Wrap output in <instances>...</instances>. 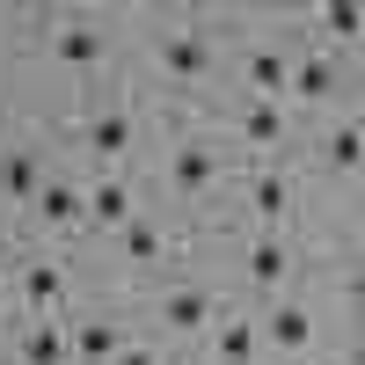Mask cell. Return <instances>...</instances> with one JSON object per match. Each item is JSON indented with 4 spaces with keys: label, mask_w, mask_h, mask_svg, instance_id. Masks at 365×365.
<instances>
[{
    "label": "cell",
    "mask_w": 365,
    "mask_h": 365,
    "mask_svg": "<svg viewBox=\"0 0 365 365\" xmlns=\"http://www.w3.org/2000/svg\"><path fill=\"white\" fill-rule=\"evenodd\" d=\"M314 22H322L329 44H365V0H322Z\"/></svg>",
    "instance_id": "21"
},
{
    "label": "cell",
    "mask_w": 365,
    "mask_h": 365,
    "mask_svg": "<svg viewBox=\"0 0 365 365\" xmlns=\"http://www.w3.org/2000/svg\"><path fill=\"white\" fill-rule=\"evenodd\" d=\"M344 263H351V270H365V227L351 234V256H344Z\"/></svg>",
    "instance_id": "25"
},
{
    "label": "cell",
    "mask_w": 365,
    "mask_h": 365,
    "mask_svg": "<svg viewBox=\"0 0 365 365\" xmlns=\"http://www.w3.org/2000/svg\"><path fill=\"white\" fill-rule=\"evenodd\" d=\"M44 182H51L44 146H29V139H8V146H0V205H37Z\"/></svg>",
    "instance_id": "10"
},
{
    "label": "cell",
    "mask_w": 365,
    "mask_h": 365,
    "mask_svg": "<svg viewBox=\"0 0 365 365\" xmlns=\"http://www.w3.org/2000/svg\"><path fill=\"white\" fill-rule=\"evenodd\" d=\"M241 96L292 103V51L285 44H249V51H241Z\"/></svg>",
    "instance_id": "8"
},
{
    "label": "cell",
    "mask_w": 365,
    "mask_h": 365,
    "mask_svg": "<svg viewBox=\"0 0 365 365\" xmlns=\"http://www.w3.org/2000/svg\"><path fill=\"white\" fill-rule=\"evenodd\" d=\"M154 66L175 81V88H205L212 73H220V37L197 22H168L161 37H154Z\"/></svg>",
    "instance_id": "3"
},
{
    "label": "cell",
    "mask_w": 365,
    "mask_h": 365,
    "mask_svg": "<svg viewBox=\"0 0 365 365\" xmlns=\"http://www.w3.org/2000/svg\"><path fill=\"white\" fill-rule=\"evenodd\" d=\"M110 249H117V263H125V270H154V263L175 256V234H168L161 220H146V212H139L125 234H110Z\"/></svg>",
    "instance_id": "16"
},
{
    "label": "cell",
    "mask_w": 365,
    "mask_h": 365,
    "mask_svg": "<svg viewBox=\"0 0 365 365\" xmlns=\"http://www.w3.org/2000/svg\"><path fill=\"white\" fill-rule=\"evenodd\" d=\"M314 154H322L329 175H365V117L358 110L351 117H329L322 139H314Z\"/></svg>",
    "instance_id": "15"
},
{
    "label": "cell",
    "mask_w": 365,
    "mask_h": 365,
    "mask_svg": "<svg viewBox=\"0 0 365 365\" xmlns=\"http://www.w3.org/2000/svg\"><path fill=\"white\" fill-rule=\"evenodd\" d=\"M344 307L365 322V270H344Z\"/></svg>",
    "instance_id": "22"
},
{
    "label": "cell",
    "mask_w": 365,
    "mask_h": 365,
    "mask_svg": "<svg viewBox=\"0 0 365 365\" xmlns=\"http://www.w3.org/2000/svg\"><path fill=\"white\" fill-rule=\"evenodd\" d=\"M154 314H161L168 336H212V322H220V292L182 278V285H168V292H161V307H154Z\"/></svg>",
    "instance_id": "7"
},
{
    "label": "cell",
    "mask_w": 365,
    "mask_h": 365,
    "mask_svg": "<svg viewBox=\"0 0 365 365\" xmlns=\"http://www.w3.org/2000/svg\"><path fill=\"white\" fill-rule=\"evenodd\" d=\"M132 220H139L132 175H125V168H103L96 182H88V227H96V234H125Z\"/></svg>",
    "instance_id": "9"
},
{
    "label": "cell",
    "mask_w": 365,
    "mask_h": 365,
    "mask_svg": "<svg viewBox=\"0 0 365 365\" xmlns=\"http://www.w3.org/2000/svg\"><path fill=\"white\" fill-rule=\"evenodd\" d=\"M125 351V322L117 314H66V358L73 365H110Z\"/></svg>",
    "instance_id": "13"
},
{
    "label": "cell",
    "mask_w": 365,
    "mask_h": 365,
    "mask_svg": "<svg viewBox=\"0 0 365 365\" xmlns=\"http://www.w3.org/2000/svg\"><path fill=\"white\" fill-rule=\"evenodd\" d=\"M336 96V58L329 51H292V103H329Z\"/></svg>",
    "instance_id": "20"
},
{
    "label": "cell",
    "mask_w": 365,
    "mask_h": 365,
    "mask_svg": "<svg viewBox=\"0 0 365 365\" xmlns=\"http://www.w3.org/2000/svg\"><path fill=\"white\" fill-rule=\"evenodd\" d=\"M249 212H256V227H263V234H285V227H292V212H299L292 175H285V168H263V175L249 182Z\"/></svg>",
    "instance_id": "17"
},
{
    "label": "cell",
    "mask_w": 365,
    "mask_h": 365,
    "mask_svg": "<svg viewBox=\"0 0 365 365\" xmlns=\"http://www.w3.org/2000/svg\"><path fill=\"white\" fill-rule=\"evenodd\" d=\"M344 365H365V322H351V344H344Z\"/></svg>",
    "instance_id": "24"
},
{
    "label": "cell",
    "mask_w": 365,
    "mask_h": 365,
    "mask_svg": "<svg viewBox=\"0 0 365 365\" xmlns=\"http://www.w3.org/2000/svg\"><path fill=\"white\" fill-rule=\"evenodd\" d=\"M15 292H22L29 322H44V314H66L73 278H66V263H58V256H22V270H15Z\"/></svg>",
    "instance_id": "5"
},
{
    "label": "cell",
    "mask_w": 365,
    "mask_h": 365,
    "mask_svg": "<svg viewBox=\"0 0 365 365\" xmlns=\"http://www.w3.org/2000/svg\"><path fill=\"white\" fill-rule=\"evenodd\" d=\"M110 365H161V351H154V344H132V336H125V351H117Z\"/></svg>",
    "instance_id": "23"
},
{
    "label": "cell",
    "mask_w": 365,
    "mask_h": 365,
    "mask_svg": "<svg viewBox=\"0 0 365 365\" xmlns=\"http://www.w3.org/2000/svg\"><path fill=\"white\" fill-rule=\"evenodd\" d=\"M256 336H263V358L299 365L314 351V307H307V299H270V307L256 314Z\"/></svg>",
    "instance_id": "4"
},
{
    "label": "cell",
    "mask_w": 365,
    "mask_h": 365,
    "mask_svg": "<svg viewBox=\"0 0 365 365\" xmlns=\"http://www.w3.org/2000/svg\"><path fill=\"white\" fill-rule=\"evenodd\" d=\"M168 197H182V205H205L212 190L227 182V146L220 139H205V132H182L175 146H168Z\"/></svg>",
    "instance_id": "1"
},
{
    "label": "cell",
    "mask_w": 365,
    "mask_h": 365,
    "mask_svg": "<svg viewBox=\"0 0 365 365\" xmlns=\"http://www.w3.org/2000/svg\"><path fill=\"white\" fill-rule=\"evenodd\" d=\"M15 358H22V365H73V358H66V314L22 322V336H15Z\"/></svg>",
    "instance_id": "19"
},
{
    "label": "cell",
    "mask_w": 365,
    "mask_h": 365,
    "mask_svg": "<svg viewBox=\"0 0 365 365\" xmlns=\"http://www.w3.org/2000/svg\"><path fill=\"white\" fill-rule=\"evenodd\" d=\"M227 132H234L241 146H292V117H285V103L234 96V110H227Z\"/></svg>",
    "instance_id": "12"
},
{
    "label": "cell",
    "mask_w": 365,
    "mask_h": 365,
    "mask_svg": "<svg viewBox=\"0 0 365 365\" xmlns=\"http://www.w3.org/2000/svg\"><path fill=\"white\" fill-rule=\"evenodd\" d=\"M29 220H37L44 234H81V227H88V182L51 175L44 190H37V205H29Z\"/></svg>",
    "instance_id": "11"
},
{
    "label": "cell",
    "mask_w": 365,
    "mask_h": 365,
    "mask_svg": "<svg viewBox=\"0 0 365 365\" xmlns=\"http://www.w3.org/2000/svg\"><path fill=\"white\" fill-rule=\"evenodd\" d=\"M299 365H307V358H299Z\"/></svg>",
    "instance_id": "26"
},
{
    "label": "cell",
    "mask_w": 365,
    "mask_h": 365,
    "mask_svg": "<svg viewBox=\"0 0 365 365\" xmlns=\"http://www.w3.org/2000/svg\"><path fill=\"white\" fill-rule=\"evenodd\" d=\"M292 270H299V256H292V241H285V234H256L249 249H241V278H249L256 292H285V285H292Z\"/></svg>",
    "instance_id": "14"
},
{
    "label": "cell",
    "mask_w": 365,
    "mask_h": 365,
    "mask_svg": "<svg viewBox=\"0 0 365 365\" xmlns=\"http://www.w3.org/2000/svg\"><path fill=\"white\" fill-rule=\"evenodd\" d=\"M44 51H51V66H66V73H103L110 51H117V29H103L96 15H51L44 22Z\"/></svg>",
    "instance_id": "2"
},
{
    "label": "cell",
    "mask_w": 365,
    "mask_h": 365,
    "mask_svg": "<svg viewBox=\"0 0 365 365\" xmlns=\"http://www.w3.org/2000/svg\"><path fill=\"white\" fill-rule=\"evenodd\" d=\"M81 146H88V161L125 168V161H132V146H139V117H132L125 103H110V110H96V117L81 125Z\"/></svg>",
    "instance_id": "6"
},
{
    "label": "cell",
    "mask_w": 365,
    "mask_h": 365,
    "mask_svg": "<svg viewBox=\"0 0 365 365\" xmlns=\"http://www.w3.org/2000/svg\"><path fill=\"white\" fill-rule=\"evenodd\" d=\"M212 358H220V365H263L256 314H220V322H212Z\"/></svg>",
    "instance_id": "18"
}]
</instances>
